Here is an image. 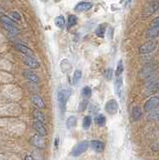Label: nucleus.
<instances>
[{
    "label": "nucleus",
    "instance_id": "nucleus-1",
    "mask_svg": "<svg viewBox=\"0 0 159 160\" xmlns=\"http://www.w3.org/2000/svg\"><path fill=\"white\" fill-rule=\"evenodd\" d=\"M71 95V90L69 88H65V89H60L57 93V101L59 104V108H60L61 114L63 115L64 112H65L66 109V103L68 101L69 97Z\"/></svg>",
    "mask_w": 159,
    "mask_h": 160
},
{
    "label": "nucleus",
    "instance_id": "nucleus-2",
    "mask_svg": "<svg viewBox=\"0 0 159 160\" xmlns=\"http://www.w3.org/2000/svg\"><path fill=\"white\" fill-rule=\"evenodd\" d=\"M89 147V142L88 141H82L80 143H78L75 147L73 148L72 150V155L73 156H79V155H81L82 153H84L88 149Z\"/></svg>",
    "mask_w": 159,
    "mask_h": 160
},
{
    "label": "nucleus",
    "instance_id": "nucleus-3",
    "mask_svg": "<svg viewBox=\"0 0 159 160\" xmlns=\"http://www.w3.org/2000/svg\"><path fill=\"white\" fill-rule=\"evenodd\" d=\"M156 68L157 67H156L155 64H152V63L147 64L146 66H144L143 69L141 70V73H140L141 77L148 78V77L152 76V75H154V72L156 71Z\"/></svg>",
    "mask_w": 159,
    "mask_h": 160
},
{
    "label": "nucleus",
    "instance_id": "nucleus-4",
    "mask_svg": "<svg viewBox=\"0 0 159 160\" xmlns=\"http://www.w3.org/2000/svg\"><path fill=\"white\" fill-rule=\"evenodd\" d=\"M157 47V43L155 41H149L145 44H143L139 48V52L142 54H147V53H151Z\"/></svg>",
    "mask_w": 159,
    "mask_h": 160
},
{
    "label": "nucleus",
    "instance_id": "nucleus-5",
    "mask_svg": "<svg viewBox=\"0 0 159 160\" xmlns=\"http://www.w3.org/2000/svg\"><path fill=\"white\" fill-rule=\"evenodd\" d=\"M159 106V97L158 96H153L149 100H147L145 105H144V109L145 111H152V110L156 109Z\"/></svg>",
    "mask_w": 159,
    "mask_h": 160
},
{
    "label": "nucleus",
    "instance_id": "nucleus-6",
    "mask_svg": "<svg viewBox=\"0 0 159 160\" xmlns=\"http://www.w3.org/2000/svg\"><path fill=\"white\" fill-rule=\"evenodd\" d=\"M118 103L116 100H114V99H111V100H109V101H107V103L105 104V110H106V112L109 113V114H111V115H114V114H116L117 111H118Z\"/></svg>",
    "mask_w": 159,
    "mask_h": 160
},
{
    "label": "nucleus",
    "instance_id": "nucleus-7",
    "mask_svg": "<svg viewBox=\"0 0 159 160\" xmlns=\"http://www.w3.org/2000/svg\"><path fill=\"white\" fill-rule=\"evenodd\" d=\"M22 61L25 63L27 66L31 68H38L40 64L33 56H27V55H22Z\"/></svg>",
    "mask_w": 159,
    "mask_h": 160
},
{
    "label": "nucleus",
    "instance_id": "nucleus-8",
    "mask_svg": "<svg viewBox=\"0 0 159 160\" xmlns=\"http://www.w3.org/2000/svg\"><path fill=\"white\" fill-rule=\"evenodd\" d=\"M31 143L34 145V146H36L38 148H44L45 147V139H44V136H41V135L39 134H36L34 135V136L31 138Z\"/></svg>",
    "mask_w": 159,
    "mask_h": 160
},
{
    "label": "nucleus",
    "instance_id": "nucleus-9",
    "mask_svg": "<svg viewBox=\"0 0 159 160\" xmlns=\"http://www.w3.org/2000/svg\"><path fill=\"white\" fill-rule=\"evenodd\" d=\"M33 127L34 129L36 130L37 133L39 135H41V136H45L47 135V130H46V127L44 126V124L40 121H37V120H34L33 122Z\"/></svg>",
    "mask_w": 159,
    "mask_h": 160
},
{
    "label": "nucleus",
    "instance_id": "nucleus-10",
    "mask_svg": "<svg viewBox=\"0 0 159 160\" xmlns=\"http://www.w3.org/2000/svg\"><path fill=\"white\" fill-rule=\"evenodd\" d=\"M158 8H159V2L154 1L149 3L148 6H146L145 9H144V15H151L155 11H157Z\"/></svg>",
    "mask_w": 159,
    "mask_h": 160
},
{
    "label": "nucleus",
    "instance_id": "nucleus-11",
    "mask_svg": "<svg viewBox=\"0 0 159 160\" xmlns=\"http://www.w3.org/2000/svg\"><path fill=\"white\" fill-rule=\"evenodd\" d=\"M91 7H92V3L86 2V1H82V2H79L75 6V11L84 12V11H87V10H89Z\"/></svg>",
    "mask_w": 159,
    "mask_h": 160
},
{
    "label": "nucleus",
    "instance_id": "nucleus-12",
    "mask_svg": "<svg viewBox=\"0 0 159 160\" xmlns=\"http://www.w3.org/2000/svg\"><path fill=\"white\" fill-rule=\"evenodd\" d=\"M31 100L32 102L34 103V105L39 108V109H44L45 108V102H44V100L42 99V97L38 96V95H33L31 97Z\"/></svg>",
    "mask_w": 159,
    "mask_h": 160
},
{
    "label": "nucleus",
    "instance_id": "nucleus-13",
    "mask_svg": "<svg viewBox=\"0 0 159 160\" xmlns=\"http://www.w3.org/2000/svg\"><path fill=\"white\" fill-rule=\"evenodd\" d=\"M23 75H24V77H25L27 80H29L30 82H33V83L39 82V77L34 72L30 71V70H26V71H24Z\"/></svg>",
    "mask_w": 159,
    "mask_h": 160
},
{
    "label": "nucleus",
    "instance_id": "nucleus-14",
    "mask_svg": "<svg viewBox=\"0 0 159 160\" xmlns=\"http://www.w3.org/2000/svg\"><path fill=\"white\" fill-rule=\"evenodd\" d=\"M16 49L19 50L23 55H27V56H33V51L32 50L25 46V45L23 44H16Z\"/></svg>",
    "mask_w": 159,
    "mask_h": 160
},
{
    "label": "nucleus",
    "instance_id": "nucleus-15",
    "mask_svg": "<svg viewBox=\"0 0 159 160\" xmlns=\"http://www.w3.org/2000/svg\"><path fill=\"white\" fill-rule=\"evenodd\" d=\"M91 147L93 148V150H95L96 152H102L104 150V143L99 141V140H92L90 142Z\"/></svg>",
    "mask_w": 159,
    "mask_h": 160
},
{
    "label": "nucleus",
    "instance_id": "nucleus-16",
    "mask_svg": "<svg viewBox=\"0 0 159 160\" xmlns=\"http://www.w3.org/2000/svg\"><path fill=\"white\" fill-rule=\"evenodd\" d=\"M122 78L121 77H117L116 81H115V84H114V86H115V92L116 94L118 95L119 97H122Z\"/></svg>",
    "mask_w": 159,
    "mask_h": 160
},
{
    "label": "nucleus",
    "instance_id": "nucleus-17",
    "mask_svg": "<svg viewBox=\"0 0 159 160\" xmlns=\"http://www.w3.org/2000/svg\"><path fill=\"white\" fill-rule=\"evenodd\" d=\"M33 116H34V118H35V120H37V121H40L43 124L46 123L45 115H44L41 111H39V110H34V111H33Z\"/></svg>",
    "mask_w": 159,
    "mask_h": 160
},
{
    "label": "nucleus",
    "instance_id": "nucleus-18",
    "mask_svg": "<svg viewBox=\"0 0 159 160\" xmlns=\"http://www.w3.org/2000/svg\"><path fill=\"white\" fill-rule=\"evenodd\" d=\"M146 36L148 38H155L159 36V27H151L146 33Z\"/></svg>",
    "mask_w": 159,
    "mask_h": 160
},
{
    "label": "nucleus",
    "instance_id": "nucleus-19",
    "mask_svg": "<svg viewBox=\"0 0 159 160\" xmlns=\"http://www.w3.org/2000/svg\"><path fill=\"white\" fill-rule=\"evenodd\" d=\"M142 116V111H141V109L139 108V107H134L133 110H132V118L134 121H137V120H139L141 118Z\"/></svg>",
    "mask_w": 159,
    "mask_h": 160
},
{
    "label": "nucleus",
    "instance_id": "nucleus-20",
    "mask_svg": "<svg viewBox=\"0 0 159 160\" xmlns=\"http://www.w3.org/2000/svg\"><path fill=\"white\" fill-rule=\"evenodd\" d=\"M105 31H106V24L103 23L101 25H99V26L96 28L95 30V34L97 35L98 37H104V34H105Z\"/></svg>",
    "mask_w": 159,
    "mask_h": 160
},
{
    "label": "nucleus",
    "instance_id": "nucleus-21",
    "mask_svg": "<svg viewBox=\"0 0 159 160\" xmlns=\"http://www.w3.org/2000/svg\"><path fill=\"white\" fill-rule=\"evenodd\" d=\"M76 124H77V118L75 116H70V117L67 118V120H66V126H67V128L71 129L73 127H75Z\"/></svg>",
    "mask_w": 159,
    "mask_h": 160
},
{
    "label": "nucleus",
    "instance_id": "nucleus-22",
    "mask_svg": "<svg viewBox=\"0 0 159 160\" xmlns=\"http://www.w3.org/2000/svg\"><path fill=\"white\" fill-rule=\"evenodd\" d=\"M95 122L97 125H99V126H104V125H105V122H106V118L104 115L98 114L95 116Z\"/></svg>",
    "mask_w": 159,
    "mask_h": 160
},
{
    "label": "nucleus",
    "instance_id": "nucleus-23",
    "mask_svg": "<svg viewBox=\"0 0 159 160\" xmlns=\"http://www.w3.org/2000/svg\"><path fill=\"white\" fill-rule=\"evenodd\" d=\"M77 23V17L74 15H69L68 16V21H67V27L68 29H70L71 27L75 26Z\"/></svg>",
    "mask_w": 159,
    "mask_h": 160
},
{
    "label": "nucleus",
    "instance_id": "nucleus-24",
    "mask_svg": "<svg viewBox=\"0 0 159 160\" xmlns=\"http://www.w3.org/2000/svg\"><path fill=\"white\" fill-rule=\"evenodd\" d=\"M81 77H82V72L80 70H75V71H74V74H73V84L74 85L78 84V82L80 81Z\"/></svg>",
    "mask_w": 159,
    "mask_h": 160
},
{
    "label": "nucleus",
    "instance_id": "nucleus-25",
    "mask_svg": "<svg viewBox=\"0 0 159 160\" xmlns=\"http://www.w3.org/2000/svg\"><path fill=\"white\" fill-rule=\"evenodd\" d=\"M55 25L58 28H63L64 26H65V19H64V17L62 16V15L55 18Z\"/></svg>",
    "mask_w": 159,
    "mask_h": 160
},
{
    "label": "nucleus",
    "instance_id": "nucleus-26",
    "mask_svg": "<svg viewBox=\"0 0 159 160\" xmlns=\"http://www.w3.org/2000/svg\"><path fill=\"white\" fill-rule=\"evenodd\" d=\"M3 26L10 34L15 35V34H18L19 32V30L16 26H11V25H7V24H3Z\"/></svg>",
    "mask_w": 159,
    "mask_h": 160
},
{
    "label": "nucleus",
    "instance_id": "nucleus-27",
    "mask_svg": "<svg viewBox=\"0 0 159 160\" xmlns=\"http://www.w3.org/2000/svg\"><path fill=\"white\" fill-rule=\"evenodd\" d=\"M91 94H92V91H91V88L90 87L86 86V87H84L82 89V96L84 98H89V97L91 96Z\"/></svg>",
    "mask_w": 159,
    "mask_h": 160
},
{
    "label": "nucleus",
    "instance_id": "nucleus-28",
    "mask_svg": "<svg viewBox=\"0 0 159 160\" xmlns=\"http://www.w3.org/2000/svg\"><path fill=\"white\" fill-rule=\"evenodd\" d=\"M91 122H92V119L90 116H85L83 119V127L85 128V129H88L89 127H90V125H91Z\"/></svg>",
    "mask_w": 159,
    "mask_h": 160
},
{
    "label": "nucleus",
    "instance_id": "nucleus-29",
    "mask_svg": "<svg viewBox=\"0 0 159 160\" xmlns=\"http://www.w3.org/2000/svg\"><path fill=\"white\" fill-rule=\"evenodd\" d=\"M1 21L3 22V24H7V25H11V26H16L15 22L13 21L11 18H9L7 16H4L1 18Z\"/></svg>",
    "mask_w": 159,
    "mask_h": 160
},
{
    "label": "nucleus",
    "instance_id": "nucleus-30",
    "mask_svg": "<svg viewBox=\"0 0 159 160\" xmlns=\"http://www.w3.org/2000/svg\"><path fill=\"white\" fill-rule=\"evenodd\" d=\"M123 70H124V67H123V64H122V61H119L118 65H117V68H116V76L117 77H120L121 76V74L123 72Z\"/></svg>",
    "mask_w": 159,
    "mask_h": 160
},
{
    "label": "nucleus",
    "instance_id": "nucleus-31",
    "mask_svg": "<svg viewBox=\"0 0 159 160\" xmlns=\"http://www.w3.org/2000/svg\"><path fill=\"white\" fill-rule=\"evenodd\" d=\"M112 75H113V70L111 68L107 69L105 72H104V77L107 80H111L112 79Z\"/></svg>",
    "mask_w": 159,
    "mask_h": 160
},
{
    "label": "nucleus",
    "instance_id": "nucleus-32",
    "mask_svg": "<svg viewBox=\"0 0 159 160\" xmlns=\"http://www.w3.org/2000/svg\"><path fill=\"white\" fill-rule=\"evenodd\" d=\"M9 18H12V19H15V20H20V14L16 11H11L9 12Z\"/></svg>",
    "mask_w": 159,
    "mask_h": 160
},
{
    "label": "nucleus",
    "instance_id": "nucleus-33",
    "mask_svg": "<svg viewBox=\"0 0 159 160\" xmlns=\"http://www.w3.org/2000/svg\"><path fill=\"white\" fill-rule=\"evenodd\" d=\"M151 27H159V16L154 18L151 22Z\"/></svg>",
    "mask_w": 159,
    "mask_h": 160
},
{
    "label": "nucleus",
    "instance_id": "nucleus-34",
    "mask_svg": "<svg viewBox=\"0 0 159 160\" xmlns=\"http://www.w3.org/2000/svg\"><path fill=\"white\" fill-rule=\"evenodd\" d=\"M87 101H85V100H84V101H82L81 103H80V105H79V111H84V110H85V108H86V106H87Z\"/></svg>",
    "mask_w": 159,
    "mask_h": 160
},
{
    "label": "nucleus",
    "instance_id": "nucleus-35",
    "mask_svg": "<svg viewBox=\"0 0 159 160\" xmlns=\"http://www.w3.org/2000/svg\"><path fill=\"white\" fill-rule=\"evenodd\" d=\"M24 160H35V159H34V158L31 156V155H26L25 158H24Z\"/></svg>",
    "mask_w": 159,
    "mask_h": 160
},
{
    "label": "nucleus",
    "instance_id": "nucleus-36",
    "mask_svg": "<svg viewBox=\"0 0 159 160\" xmlns=\"http://www.w3.org/2000/svg\"><path fill=\"white\" fill-rule=\"evenodd\" d=\"M58 143H59V139H58V138H56V139H55V148H57V147H58Z\"/></svg>",
    "mask_w": 159,
    "mask_h": 160
},
{
    "label": "nucleus",
    "instance_id": "nucleus-37",
    "mask_svg": "<svg viewBox=\"0 0 159 160\" xmlns=\"http://www.w3.org/2000/svg\"><path fill=\"white\" fill-rule=\"evenodd\" d=\"M158 119H159V116H158Z\"/></svg>",
    "mask_w": 159,
    "mask_h": 160
}]
</instances>
